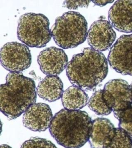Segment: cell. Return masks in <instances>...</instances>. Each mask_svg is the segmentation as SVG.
Here are the masks:
<instances>
[{
  "mask_svg": "<svg viewBox=\"0 0 132 148\" xmlns=\"http://www.w3.org/2000/svg\"><path fill=\"white\" fill-rule=\"evenodd\" d=\"M93 121L85 111L62 109L49 127L52 136L65 148H80L89 141Z\"/></svg>",
  "mask_w": 132,
  "mask_h": 148,
  "instance_id": "6da1fadb",
  "label": "cell"
},
{
  "mask_svg": "<svg viewBox=\"0 0 132 148\" xmlns=\"http://www.w3.org/2000/svg\"><path fill=\"white\" fill-rule=\"evenodd\" d=\"M37 98V89L32 79L21 73H9L6 83L0 86L1 111L9 119L19 117L32 104Z\"/></svg>",
  "mask_w": 132,
  "mask_h": 148,
  "instance_id": "7a4b0ae2",
  "label": "cell"
},
{
  "mask_svg": "<svg viewBox=\"0 0 132 148\" xmlns=\"http://www.w3.org/2000/svg\"><path fill=\"white\" fill-rule=\"evenodd\" d=\"M109 72L108 61L103 53L91 47L73 56L66 68L71 83L85 90H91L102 82Z\"/></svg>",
  "mask_w": 132,
  "mask_h": 148,
  "instance_id": "3957f363",
  "label": "cell"
},
{
  "mask_svg": "<svg viewBox=\"0 0 132 148\" xmlns=\"http://www.w3.org/2000/svg\"><path fill=\"white\" fill-rule=\"evenodd\" d=\"M88 23L78 12H68L56 18L51 29L56 44L62 49H72L85 41L88 36Z\"/></svg>",
  "mask_w": 132,
  "mask_h": 148,
  "instance_id": "277c9868",
  "label": "cell"
},
{
  "mask_svg": "<svg viewBox=\"0 0 132 148\" xmlns=\"http://www.w3.org/2000/svg\"><path fill=\"white\" fill-rule=\"evenodd\" d=\"M50 22L45 15L32 12L22 15L19 20L17 37L20 41L30 47L46 46L52 37Z\"/></svg>",
  "mask_w": 132,
  "mask_h": 148,
  "instance_id": "5b68a950",
  "label": "cell"
},
{
  "mask_svg": "<svg viewBox=\"0 0 132 148\" xmlns=\"http://www.w3.org/2000/svg\"><path fill=\"white\" fill-rule=\"evenodd\" d=\"M0 60L5 69L10 73H21L30 66L32 55L26 44L12 42L6 43L2 47Z\"/></svg>",
  "mask_w": 132,
  "mask_h": 148,
  "instance_id": "8992f818",
  "label": "cell"
},
{
  "mask_svg": "<svg viewBox=\"0 0 132 148\" xmlns=\"http://www.w3.org/2000/svg\"><path fill=\"white\" fill-rule=\"evenodd\" d=\"M108 61L116 72L132 76V34L122 35L117 40L109 51Z\"/></svg>",
  "mask_w": 132,
  "mask_h": 148,
  "instance_id": "52a82bcc",
  "label": "cell"
},
{
  "mask_svg": "<svg viewBox=\"0 0 132 148\" xmlns=\"http://www.w3.org/2000/svg\"><path fill=\"white\" fill-rule=\"evenodd\" d=\"M103 95L114 113L123 111L132 104L131 86L124 80L113 79L107 82L103 90Z\"/></svg>",
  "mask_w": 132,
  "mask_h": 148,
  "instance_id": "ba28073f",
  "label": "cell"
},
{
  "mask_svg": "<svg viewBox=\"0 0 132 148\" xmlns=\"http://www.w3.org/2000/svg\"><path fill=\"white\" fill-rule=\"evenodd\" d=\"M116 38V34L113 26L106 20L95 21L88 30V44L91 48L100 52L109 49Z\"/></svg>",
  "mask_w": 132,
  "mask_h": 148,
  "instance_id": "9c48e42d",
  "label": "cell"
},
{
  "mask_svg": "<svg viewBox=\"0 0 132 148\" xmlns=\"http://www.w3.org/2000/svg\"><path fill=\"white\" fill-rule=\"evenodd\" d=\"M40 69L47 76H57L68 64L65 51L56 47H50L40 53L37 58Z\"/></svg>",
  "mask_w": 132,
  "mask_h": 148,
  "instance_id": "30bf717a",
  "label": "cell"
},
{
  "mask_svg": "<svg viewBox=\"0 0 132 148\" xmlns=\"http://www.w3.org/2000/svg\"><path fill=\"white\" fill-rule=\"evenodd\" d=\"M53 116L49 105L44 103L32 104L23 116L24 126L35 132L45 131L50 127Z\"/></svg>",
  "mask_w": 132,
  "mask_h": 148,
  "instance_id": "8fae6325",
  "label": "cell"
},
{
  "mask_svg": "<svg viewBox=\"0 0 132 148\" xmlns=\"http://www.w3.org/2000/svg\"><path fill=\"white\" fill-rule=\"evenodd\" d=\"M109 22L116 30L132 32V1H117L109 12Z\"/></svg>",
  "mask_w": 132,
  "mask_h": 148,
  "instance_id": "7c38bea8",
  "label": "cell"
},
{
  "mask_svg": "<svg viewBox=\"0 0 132 148\" xmlns=\"http://www.w3.org/2000/svg\"><path fill=\"white\" fill-rule=\"evenodd\" d=\"M116 129L106 118H97L93 120L88 141L91 148H107L115 136Z\"/></svg>",
  "mask_w": 132,
  "mask_h": 148,
  "instance_id": "4fadbf2b",
  "label": "cell"
},
{
  "mask_svg": "<svg viewBox=\"0 0 132 148\" xmlns=\"http://www.w3.org/2000/svg\"><path fill=\"white\" fill-rule=\"evenodd\" d=\"M37 92L42 99L49 102L55 101L62 97L63 81L57 76H46L38 84Z\"/></svg>",
  "mask_w": 132,
  "mask_h": 148,
  "instance_id": "5bb4252c",
  "label": "cell"
},
{
  "mask_svg": "<svg viewBox=\"0 0 132 148\" xmlns=\"http://www.w3.org/2000/svg\"><path fill=\"white\" fill-rule=\"evenodd\" d=\"M89 99L83 89L72 86L64 91L62 102L65 109L70 111L79 110L88 104Z\"/></svg>",
  "mask_w": 132,
  "mask_h": 148,
  "instance_id": "9a60e30c",
  "label": "cell"
},
{
  "mask_svg": "<svg viewBox=\"0 0 132 148\" xmlns=\"http://www.w3.org/2000/svg\"><path fill=\"white\" fill-rule=\"evenodd\" d=\"M88 105L91 111L101 116L108 115L113 112L103 97V90H97L93 94Z\"/></svg>",
  "mask_w": 132,
  "mask_h": 148,
  "instance_id": "2e32d148",
  "label": "cell"
},
{
  "mask_svg": "<svg viewBox=\"0 0 132 148\" xmlns=\"http://www.w3.org/2000/svg\"><path fill=\"white\" fill-rule=\"evenodd\" d=\"M107 148H132V138L125 130L116 128L115 136Z\"/></svg>",
  "mask_w": 132,
  "mask_h": 148,
  "instance_id": "e0dca14e",
  "label": "cell"
},
{
  "mask_svg": "<svg viewBox=\"0 0 132 148\" xmlns=\"http://www.w3.org/2000/svg\"><path fill=\"white\" fill-rule=\"evenodd\" d=\"M114 114L119 121V127L125 130L132 138V104L123 111Z\"/></svg>",
  "mask_w": 132,
  "mask_h": 148,
  "instance_id": "ac0fdd59",
  "label": "cell"
},
{
  "mask_svg": "<svg viewBox=\"0 0 132 148\" xmlns=\"http://www.w3.org/2000/svg\"><path fill=\"white\" fill-rule=\"evenodd\" d=\"M21 148H57L51 141L46 139L34 137L25 141Z\"/></svg>",
  "mask_w": 132,
  "mask_h": 148,
  "instance_id": "d6986e66",
  "label": "cell"
},
{
  "mask_svg": "<svg viewBox=\"0 0 132 148\" xmlns=\"http://www.w3.org/2000/svg\"><path fill=\"white\" fill-rule=\"evenodd\" d=\"M91 1H65L63 6L69 9H77L79 7H87Z\"/></svg>",
  "mask_w": 132,
  "mask_h": 148,
  "instance_id": "ffe728a7",
  "label": "cell"
},
{
  "mask_svg": "<svg viewBox=\"0 0 132 148\" xmlns=\"http://www.w3.org/2000/svg\"><path fill=\"white\" fill-rule=\"evenodd\" d=\"M92 2L97 6H103L107 4L113 2L114 1H92Z\"/></svg>",
  "mask_w": 132,
  "mask_h": 148,
  "instance_id": "44dd1931",
  "label": "cell"
},
{
  "mask_svg": "<svg viewBox=\"0 0 132 148\" xmlns=\"http://www.w3.org/2000/svg\"><path fill=\"white\" fill-rule=\"evenodd\" d=\"M1 148H12L10 146H8L7 145H2L1 146Z\"/></svg>",
  "mask_w": 132,
  "mask_h": 148,
  "instance_id": "7402d4cb",
  "label": "cell"
},
{
  "mask_svg": "<svg viewBox=\"0 0 132 148\" xmlns=\"http://www.w3.org/2000/svg\"><path fill=\"white\" fill-rule=\"evenodd\" d=\"M131 88H132V83H131Z\"/></svg>",
  "mask_w": 132,
  "mask_h": 148,
  "instance_id": "603a6c76",
  "label": "cell"
}]
</instances>
